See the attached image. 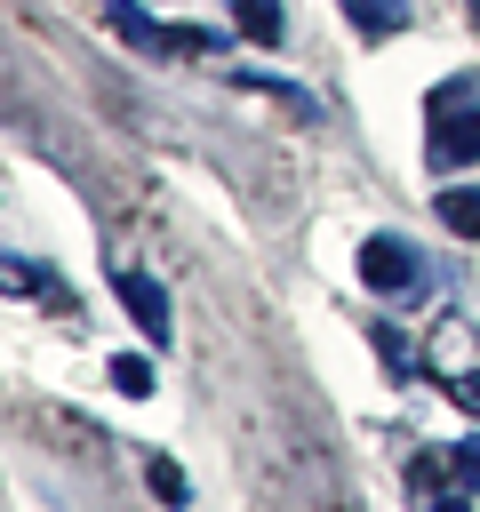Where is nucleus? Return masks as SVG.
I'll use <instances>...</instances> for the list:
<instances>
[{
    "label": "nucleus",
    "instance_id": "nucleus-1",
    "mask_svg": "<svg viewBox=\"0 0 480 512\" xmlns=\"http://www.w3.org/2000/svg\"><path fill=\"white\" fill-rule=\"evenodd\" d=\"M96 16H104L144 64H192V56H224V48H232V32H216V24H168V16H152L144 0H96Z\"/></svg>",
    "mask_w": 480,
    "mask_h": 512
},
{
    "label": "nucleus",
    "instance_id": "nucleus-2",
    "mask_svg": "<svg viewBox=\"0 0 480 512\" xmlns=\"http://www.w3.org/2000/svg\"><path fill=\"white\" fill-rule=\"evenodd\" d=\"M432 112V136H424V160L448 176V168H472L480 160V72H456L424 96Z\"/></svg>",
    "mask_w": 480,
    "mask_h": 512
},
{
    "label": "nucleus",
    "instance_id": "nucleus-3",
    "mask_svg": "<svg viewBox=\"0 0 480 512\" xmlns=\"http://www.w3.org/2000/svg\"><path fill=\"white\" fill-rule=\"evenodd\" d=\"M360 288L384 296V304H416V296L432 288V264H424L416 240H400V232H368V240H360Z\"/></svg>",
    "mask_w": 480,
    "mask_h": 512
},
{
    "label": "nucleus",
    "instance_id": "nucleus-4",
    "mask_svg": "<svg viewBox=\"0 0 480 512\" xmlns=\"http://www.w3.org/2000/svg\"><path fill=\"white\" fill-rule=\"evenodd\" d=\"M112 296L128 304V320L144 328V344L152 352H168V336H176V312H168V288L144 272V264H112Z\"/></svg>",
    "mask_w": 480,
    "mask_h": 512
},
{
    "label": "nucleus",
    "instance_id": "nucleus-5",
    "mask_svg": "<svg viewBox=\"0 0 480 512\" xmlns=\"http://www.w3.org/2000/svg\"><path fill=\"white\" fill-rule=\"evenodd\" d=\"M0 296H24V304H48V312H64L72 320V288L40 264V256H24V248H0Z\"/></svg>",
    "mask_w": 480,
    "mask_h": 512
},
{
    "label": "nucleus",
    "instance_id": "nucleus-6",
    "mask_svg": "<svg viewBox=\"0 0 480 512\" xmlns=\"http://www.w3.org/2000/svg\"><path fill=\"white\" fill-rule=\"evenodd\" d=\"M232 88H256V96L288 104L296 120H320V96H312V88H296V80H272V72H248V64H232Z\"/></svg>",
    "mask_w": 480,
    "mask_h": 512
},
{
    "label": "nucleus",
    "instance_id": "nucleus-7",
    "mask_svg": "<svg viewBox=\"0 0 480 512\" xmlns=\"http://www.w3.org/2000/svg\"><path fill=\"white\" fill-rule=\"evenodd\" d=\"M344 24L360 40H392V32H408V0H344Z\"/></svg>",
    "mask_w": 480,
    "mask_h": 512
},
{
    "label": "nucleus",
    "instance_id": "nucleus-8",
    "mask_svg": "<svg viewBox=\"0 0 480 512\" xmlns=\"http://www.w3.org/2000/svg\"><path fill=\"white\" fill-rule=\"evenodd\" d=\"M408 488H416V504H424V512H472V488H456V480H440V472H432L424 456L408 464Z\"/></svg>",
    "mask_w": 480,
    "mask_h": 512
},
{
    "label": "nucleus",
    "instance_id": "nucleus-9",
    "mask_svg": "<svg viewBox=\"0 0 480 512\" xmlns=\"http://www.w3.org/2000/svg\"><path fill=\"white\" fill-rule=\"evenodd\" d=\"M232 24H240V40H256V48H280V32H288L280 0H232Z\"/></svg>",
    "mask_w": 480,
    "mask_h": 512
},
{
    "label": "nucleus",
    "instance_id": "nucleus-10",
    "mask_svg": "<svg viewBox=\"0 0 480 512\" xmlns=\"http://www.w3.org/2000/svg\"><path fill=\"white\" fill-rule=\"evenodd\" d=\"M432 208H440V224H448L456 240H480V184H448Z\"/></svg>",
    "mask_w": 480,
    "mask_h": 512
},
{
    "label": "nucleus",
    "instance_id": "nucleus-11",
    "mask_svg": "<svg viewBox=\"0 0 480 512\" xmlns=\"http://www.w3.org/2000/svg\"><path fill=\"white\" fill-rule=\"evenodd\" d=\"M144 488H152L168 512H184V504H192V480H184V464H176V456H144Z\"/></svg>",
    "mask_w": 480,
    "mask_h": 512
},
{
    "label": "nucleus",
    "instance_id": "nucleus-12",
    "mask_svg": "<svg viewBox=\"0 0 480 512\" xmlns=\"http://www.w3.org/2000/svg\"><path fill=\"white\" fill-rule=\"evenodd\" d=\"M424 464L456 488H480V440H456V448H424Z\"/></svg>",
    "mask_w": 480,
    "mask_h": 512
},
{
    "label": "nucleus",
    "instance_id": "nucleus-13",
    "mask_svg": "<svg viewBox=\"0 0 480 512\" xmlns=\"http://www.w3.org/2000/svg\"><path fill=\"white\" fill-rule=\"evenodd\" d=\"M376 352H384V368H392V376H400V384H416V376H424V360H416V344H408V336H400V328H392V320H384V328H376Z\"/></svg>",
    "mask_w": 480,
    "mask_h": 512
},
{
    "label": "nucleus",
    "instance_id": "nucleus-14",
    "mask_svg": "<svg viewBox=\"0 0 480 512\" xmlns=\"http://www.w3.org/2000/svg\"><path fill=\"white\" fill-rule=\"evenodd\" d=\"M112 384H120L128 400H152V392H160V384H152V360H144V352H112Z\"/></svg>",
    "mask_w": 480,
    "mask_h": 512
},
{
    "label": "nucleus",
    "instance_id": "nucleus-15",
    "mask_svg": "<svg viewBox=\"0 0 480 512\" xmlns=\"http://www.w3.org/2000/svg\"><path fill=\"white\" fill-rule=\"evenodd\" d=\"M464 16H472V32H480V0H464Z\"/></svg>",
    "mask_w": 480,
    "mask_h": 512
}]
</instances>
